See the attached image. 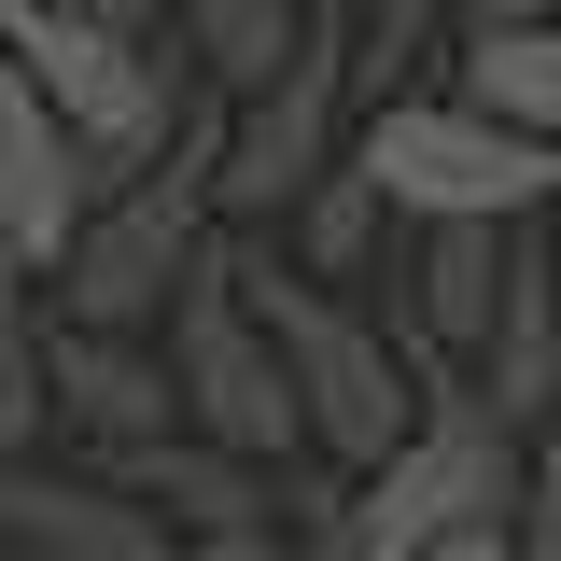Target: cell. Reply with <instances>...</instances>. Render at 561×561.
<instances>
[{"label": "cell", "mask_w": 561, "mask_h": 561, "mask_svg": "<svg viewBox=\"0 0 561 561\" xmlns=\"http://www.w3.org/2000/svg\"><path fill=\"white\" fill-rule=\"evenodd\" d=\"M239 239V309L267 323L280 379H295V421H309V449L337 463V478H365V463H393V435L421 421V379L393 365V337L351 309V295H323V280L280 253L267 225H225Z\"/></svg>", "instance_id": "1"}, {"label": "cell", "mask_w": 561, "mask_h": 561, "mask_svg": "<svg viewBox=\"0 0 561 561\" xmlns=\"http://www.w3.org/2000/svg\"><path fill=\"white\" fill-rule=\"evenodd\" d=\"M519 463H534V435L491 408L478 379H421V421L393 435V463L351 478L323 561H421L435 534H478V519L519 505Z\"/></svg>", "instance_id": "2"}, {"label": "cell", "mask_w": 561, "mask_h": 561, "mask_svg": "<svg viewBox=\"0 0 561 561\" xmlns=\"http://www.w3.org/2000/svg\"><path fill=\"white\" fill-rule=\"evenodd\" d=\"M351 169L393 225H534L561 197V140H519L478 99H379L351 127Z\"/></svg>", "instance_id": "3"}, {"label": "cell", "mask_w": 561, "mask_h": 561, "mask_svg": "<svg viewBox=\"0 0 561 561\" xmlns=\"http://www.w3.org/2000/svg\"><path fill=\"white\" fill-rule=\"evenodd\" d=\"M154 351H169V393H183V435H210V449H239V463H295L309 449V421H295V379H280L267 323L239 309V239L210 225L197 267H183V295H169V323H154Z\"/></svg>", "instance_id": "4"}, {"label": "cell", "mask_w": 561, "mask_h": 561, "mask_svg": "<svg viewBox=\"0 0 561 561\" xmlns=\"http://www.w3.org/2000/svg\"><path fill=\"white\" fill-rule=\"evenodd\" d=\"M337 99H351V14H309L295 28V57L253 84V99H225V169H210V225H280V210L309 197L323 169H337Z\"/></svg>", "instance_id": "5"}, {"label": "cell", "mask_w": 561, "mask_h": 561, "mask_svg": "<svg viewBox=\"0 0 561 561\" xmlns=\"http://www.w3.org/2000/svg\"><path fill=\"white\" fill-rule=\"evenodd\" d=\"M84 154H70V127L43 113V84L0 57V280H57L70 225H84Z\"/></svg>", "instance_id": "6"}, {"label": "cell", "mask_w": 561, "mask_h": 561, "mask_svg": "<svg viewBox=\"0 0 561 561\" xmlns=\"http://www.w3.org/2000/svg\"><path fill=\"white\" fill-rule=\"evenodd\" d=\"M99 478L140 491V505L169 519V548H210V534H280V505H295L267 463H239V449H210V435H140V449H99Z\"/></svg>", "instance_id": "7"}, {"label": "cell", "mask_w": 561, "mask_h": 561, "mask_svg": "<svg viewBox=\"0 0 561 561\" xmlns=\"http://www.w3.org/2000/svg\"><path fill=\"white\" fill-rule=\"evenodd\" d=\"M43 379H57V435H84V449L183 435V393H169V351H154V337H84V323H43Z\"/></svg>", "instance_id": "8"}, {"label": "cell", "mask_w": 561, "mask_h": 561, "mask_svg": "<svg viewBox=\"0 0 561 561\" xmlns=\"http://www.w3.org/2000/svg\"><path fill=\"white\" fill-rule=\"evenodd\" d=\"M0 519H14V548L28 561H169V519L113 491L99 463L84 478H43V463H0Z\"/></svg>", "instance_id": "9"}, {"label": "cell", "mask_w": 561, "mask_h": 561, "mask_svg": "<svg viewBox=\"0 0 561 561\" xmlns=\"http://www.w3.org/2000/svg\"><path fill=\"white\" fill-rule=\"evenodd\" d=\"M478 393L519 421V435L561 421V267L534 239H505V309H491V337H478Z\"/></svg>", "instance_id": "10"}, {"label": "cell", "mask_w": 561, "mask_h": 561, "mask_svg": "<svg viewBox=\"0 0 561 561\" xmlns=\"http://www.w3.org/2000/svg\"><path fill=\"white\" fill-rule=\"evenodd\" d=\"M295 28H309V0H169V43L197 57L210 99H253V84L295 57Z\"/></svg>", "instance_id": "11"}, {"label": "cell", "mask_w": 561, "mask_h": 561, "mask_svg": "<svg viewBox=\"0 0 561 561\" xmlns=\"http://www.w3.org/2000/svg\"><path fill=\"white\" fill-rule=\"evenodd\" d=\"M449 99L505 113L519 140H561V14H534V28H478V43H463V84H449Z\"/></svg>", "instance_id": "12"}, {"label": "cell", "mask_w": 561, "mask_h": 561, "mask_svg": "<svg viewBox=\"0 0 561 561\" xmlns=\"http://www.w3.org/2000/svg\"><path fill=\"white\" fill-rule=\"evenodd\" d=\"M379 225H393V210H379V183H365V169H351V154H337V169H323L309 197L280 210L267 239H280V253H295V267H309V280H351V267H365V253H379Z\"/></svg>", "instance_id": "13"}, {"label": "cell", "mask_w": 561, "mask_h": 561, "mask_svg": "<svg viewBox=\"0 0 561 561\" xmlns=\"http://www.w3.org/2000/svg\"><path fill=\"white\" fill-rule=\"evenodd\" d=\"M57 435V379H43V295L0 280V463H28Z\"/></svg>", "instance_id": "14"}, {"label": "cell", "mask_w": 561, "mask_h": 561, "mask_svg": "<svg viewBox=\"0 0 561 561\" xmlns=\"http://www.w3.org/2000/svg\"><path fill=\"white\" fill-rule=\"evenodd\" d=\"M435 28H449V0H351V43H365L351 70H393V57H421Z\"/></svg>", "instance_id": "15"}, {"label": "cell", "mask_w": 561, "mask_h": 561, "mask_svg": "<svg viewBox=\"0 0 561 561\" xmlns=\"http://www.w3.org/2000/svg\"><path fill=\"white\" fill-rule=\"evenodd\" d=\"M519 561H561V463H519Z\"/></svg>", "instance_id": "16"}, {"label": "cell", "mask_w": 561, "mask_h": 561, "mask_svg": "<svg viewBox=\"0 0 561 561\" xmlns=\"http://www.w3.org/2000/svg\"><path fill=\"white\" fill-rule=\"evenodd\" d=\"M505 519H519V505H505ZM505 519H478V534H435L421 561H519V534H505Z\"/></svg>", "instance_id": "17"}, {"label": "cell", "mask_w": 561, "mask_h": 561, "mask_svg": "<svg viewBox=\"0 0 561 561\" xmlns=\"http://www.w3.org/2000/svg\"><path fill=\"white\" fill-rule=\"evenodd\" d=\"M449 14H463V43H478V28H534V14H561V0H449Z\"/></svg>", "instance_id": "18"}, {"label": "cell", "mask_w": 561, "mask_h": 561, "mask_svg": "<svg viewBox=\"0 0 561 561\" xmlns=\"http://www.w3.org/2000/svg\"><path fill=\"white\" fill-rule=\"evenodd\" d=\"M0 561H28V548H14V519H0Z\"/></svg>", "instance_id": "19"}]
</instances>
